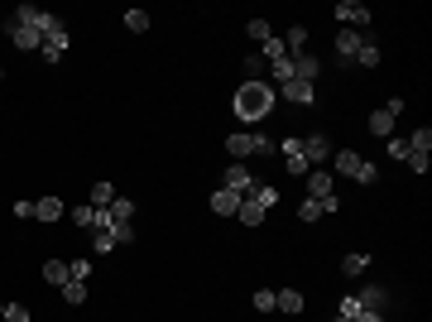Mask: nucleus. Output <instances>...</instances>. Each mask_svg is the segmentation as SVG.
<instances>
[{"mask_svg":"<svg viewBox=\"0 0 432 322\" xmlns=\"http://www.w3.org/2000/svg\"><path fill=\"white\" fill-rule=\"evenodd\" d=\"M68 279H82V284H87V279H92V260H87V255L68 260Z\"/></svg>","mask_w":432,"mask_h":322,"instance_id":"2f4dec72","label":"nucleus"},{"mask_svg":"<svg viewBox=\"0 0 432 322\" xmlns=\"http://www.w3.org/2000/svg\"><path fill=\"white\" fill-rule=\"evenodd\" d=\"M326 164H331V169H326L331 178H336V173H341V178H355V169H360V154H355V149H331V159H326Z\"/></svg>","mask_w":432,"mask_h":322,"instance_id":"9d476101","label":"nucleus"},{"mask_svg":"<svg viewBox=\"0 0 432 322\" xmlns=\"http://www.w3.org/2000/svg\"><path fill=\"white\" fill-rule=\"evenodd\" d=\"M245 198H255L259 207H274V202H279V188H269V183H255V188H250Z\"/></svg>","mask_w":432,"mask_h":322,"instance_id":"bb28decb","label":"nucleus"},{"mask_svg":"<svg viewBox=\"0 0 432 322\" xmlns=\"http://www.w3.org/2000/svg\"><path fill=\"white\" fill-rule=\"evenodd\" d=\"M226 188H230V193H240V198H245V193H250V188H255V173H250V169H245V164H230V169H226Z\"/></svg>","mask_w":432,"mask_h":322,"instance_id":"4468645a","label":"nucleus"},{"mask_svg":"<svg viewBox=\"0 0 432 322\" xmlns=\"http://www.w3.org/2000/svg\"><path fill=\"white\" fill-rule=\"evenodd\" d=\"M284 48H288V58H293V53H303V48H308V29H303V24H293V29L284 34Z\"/></svg>","mask_w":432,"mask_h":322,"instance_id":"b1692460","label":"nucleus"},{"mask_svg":"<svg viewBox=\"0 0 432 322\" xmlns=\"http://www.w3.org/2000/svg\"><path fill=\"white\" fill-rule=\"evenodd\" d=\"M63 299H68L72 308H82V303H87V284H82V279H68V284H63Z\"/></svg>","mask_w":432,"mask_h":322,"instance_id":"cd10ccee","label":"nucleus"},{"mask_svg":"<svg viewBox=\"0 0 432 322\" xmlns=\"http://www.w3.org/2000/svg\"><path fill=\"white\" fill-rule=\"evenodd\" d=\"M68 216H72L77 226H87V231H92V221H97V207H68Z\"/></svg>","mask_w":432,"mask_h":322,"instance_id":"58836bf2","label":"nucleus"},{"mask_svg":"<svg viewBox=\"0 0 432 322\" xmlns=\"http://www.w3.org/2000/svg\"><path fill=\"white\" fill-rule=\"evenodd\" d=\"M240 226H259V221H264V207H259V202H255V198H245V202H240Z\"/></svg>","mask_w":432,"mask_h":322,"instance_id":"5701e85b","label":"nucleus"},{"mask_svg":"<svg viewBox=\"0 0 432 322\" xmlns=\"http://www.w3.org/2000/svg\"><path fill=\"white\" fill-rule=\"evenodd\" d=\"M125 29L130 34H144L149 29V10H125Z\"/></svg>","mask_w":432,"mask_h":322,"instance_id":"c756f323","label":"nucleus"},{"mask_svg":"<svg viewBox=\"0 0 432 322\" xmlns=\"http://www.w3.org/2000/svg\"><path fill=\"white\" fill-rule=\"evenodd\" d=\"M5 322H29V308L24 303H5Z\"/></svg>","mask_w":432,"mask_h":322,"instance_id":"79ce46f5","label":"nucleus"},{"mask_svg":"<svg viewBox=\"0 0 432 322\" xmlns=\"http://www.w3.org/2000/svg\"><path fill=\"white\" fill-rule=\"evenodd\" d=\"M255 308H259V313H274V289H259V294H255Z\"/></svg>","mask_w":432,"mask_h":322,"instance_id":"37998d69","label":"nucleus"},{"mask_svg":"<svg viewBox=\"0 0 432 322\" xmlns=\"http://www.w3.org/2000/svg\"><path fill=\"white\" fill-rule=\"evenodd\" d=\"M14 24H24V29H39V34H53L63 19L58 15H48V10H39V5H14V15H10Z\"/></svg>","mask_w":432,"mask_h":322,"instance_id":"7ed1b4c3","label":"nucleus"},{"mask_svg":"<svg viewBox=\"0 0 432 322\" xmlns=\"http://www.w3.org/2000/svg\"><path fill=\"white\" fill-rule=\"evenodd\" d=\"M63 53H68V24H58V29L43 34V44H39V58H43V63H58Z\"/></svg>","mask_w":432,"mask_h":322,"instance_id":"0eeeda50","label":"nucleus"},{"mask_svg":"<svg viewBox=\"0 0 432 322\" xmlns=\"http://www.w3.org/2000/svg\"><path fill=\"white\" fill-rule=\"evenodd\" d=\"M370 135L389 140V135H394V115H389V111H370Z\"/></svg>","mask_w":432,"mask_h":322,"instance_id":"412c9836","label":"nucleus"},{"mask_svg":"<svg viewBox=\"0 0 432 322\" xmlns=\"http://www.w3.org/2000/svg\"><path fill=\"white\" fill-rule=\"evenodd\" d=\"M274 92H279L284 102H293V106H313V102H317L313 82H298V77H293V82H284V87H274Z\"/></svg>","mask_w":432,"mask_h":322,"instance_id":"1a4fd4ad","label":"nucleus"},{"mask_svg":"<svg viewBox=\"0 0 432 322\" xmlns=\"http://www.w3.org/2000/svg\"><path fill=\"white\" fill-rule=\"evenodd\" d=\"M380 58H384V53H380V44L365 34V44H360V53H355V63H360V68H380Z\"/></svg>","mask_w":432,"mask_h":322,"instance_id":"aec40b11","label":"nucleus"},{"mask_svg":"<svg viewBox=\"0 0 432 322\" xmlns=\"http://www.w3.org/2000/svg\"><path fill=\"white\" fill-rule=\"evenodd\" d=\"M92 250H97V255H110V250H115V236H110V231H92Z\"/></svg>","mask_w":432,"mask_h":322,"instance_id":"e433bc0d","label":"nucleus"},{"mask_svg":"<svg viewBox=\"0 0 432 322\" xmlns=\"http://www.w3.org/2000/svg\"><path fill=\"white\" fill-rule=\"evenodd\" d=\"M317 216H326L317 198H303V202H298V221H317Z\"/></svg>","mask_w":432,"mask_h":322,"instance_id":"72a5a7b5","label":"nucleus"},{"mask_svg":"<svg viewBox=\"0 0 432 322\" xmlns=\"http://www.w3.org/2000/svg\"><path fill=\"white\" fill-rule=\"evenodd\" d=\"M331 193H336V178H331L326 169H313V173H308V198L322 202V198H331Z\"/></svg>","mask_w":432,"mask_h":322,"instance_id":"f8f14e48","label":"nucleus"},{"mask_svg":"<svg viewBox=\"0 0 432 322\" xmlns=\"http://www.w3.org/2000/svg\"><path fill=\"white\" fill-rule=\"evenodd\" d=\"M269 73H274V87L293 82V58H274V63H269Z\"/></svg>","mask_w":432,"mask_h":322,"instance_id":"a878e982","label":"nucleus"},{"mask_svg":"<svg viewBox=\"0 0 432 322\" xmlns=\"http://www.w3.org/2000/svg\"><path fill=\"white\" fill-rule=\"evenodd\" d=\"M360 44H365V34H360V29H341V34H336V58H341V63H355Z\"/></svg>","mask_w":432,"mask_h":322,"instance_id":"9b49d317","label":"nucleus"},{"mask_svg":"<svg viewBox=\"0 0 432 322\" xmlns=\"http://www.w3.org/2000/svg\"><path fill=\"white\" fill-rule=\"evenodd\" d=\"M240 73H245V82H259V73H264V58H259V53H245V58H240Z\"/></svg>","mask_w":432,"mask_h":322,"instance_id":"393cba45","label":"nucleus"},{"mask_svg":"<svg viewBox=\"0 0 432 322\" xmlns=\"http://www.w3.org/2000/svg\"><path fill=\"white\" fill-rule=\"evenodd\" d=\"M34 216H39V221H58V216H68V202H63V198H39V202H34Z\"/></svg>","mask_w":432,"mask_h":322,"instance_id":"f3484780","label":"nucleus"},{"mask_svg":"<svg viewBox=\"0 0 432 322\" xmlns=\"http://www.w3.org/2000/svg\"><path fill=\"white\" fill-rule=\"evenodd\" d=\"M336 313H341V318H355V313H360V299H355V294H341V308H336Z\"/></svg>","mask_w":432,"mask_h":322,"instance_id":"a19ab883","label":"nucleus"},{"mask_svg":"<svg viewBox=\"0 0 432 322\" xmlns=\"http://www.w3.org/2000/svg\"><path fill=\"white\" fill-rule=\"evenodd\" d=\"M355 299H360V313H384V303H389L380 284H365V289H360Z\"/></svg>","mask_w":432,"mask_h":322,"instance_id":"dca6fc26","label":"nucleus"},{"mask_svg":"<svg viewBox=\"0 0 432 322\" xmlns=\"http://www.w3.org/2000/svg\"><path fill=\"white\" fill-rule=\"evenodd\" d=\"M331 149H336V144H331V135H322V130H313V135L303 140V159H308V164H326Z\"/></svg>","mask_w":432,"mask_h":322,"instance_id":"39448f33","label":"nucleus"},{"mask_svg":"<svg viewBox=\"0 0 432 322\" xmlns=\"http://www.w3.org/2000/svg\"><path fill=\"white\" fill-rule=\"evenodd\" d=\"M245 34H250L255 44H269V39H274V29H269V19H250V24H245Z\"/></svg>","mask_w":432,"mask_h":322,"instance_id":"7c9ffc66","label":"nucleus"},{"mask_svg":"<svg viewBox=\"0 0 432 322\" xmlns=\"http://www.w3.org/2000/svg\"><path fill=\"white\" fill-rule=\"evenodd\" d=\"M404 106H409V102H404V97H389V102H384V106H380V111H389V115H394V120H399V115H404Z\"/></svg>","mask_w":432,"mask_h":322,"instance_id":"c03bdc74","label":"nucleus"},{"mask_svg":"<svg viewBox=\"0 0 432 322\" xmlns=\"http://www.w3.org/2000/svg\"><path fill=\"white\" fill-rule=\"evenodd\" d=\"M404 164H409V169H413V173H428V154H409V159H404Z\"/></svg>","mask_w":432,"mask_h":322,"instance_id":"a18cd8bd","label":"nucleus"},{"mask_svg":"<svg viewBox=\"0 0 432 322\" xmlns=\"http://www.w3.org/2000/svg\"><path fill=\"white\" fill-rule=\"evenodd\" d=\"M110 202H115V188H110V183H97V188H92V207H110Z\"/></svg>","mask_w":432,"mask_h":322,"instance_id":"c9c22d12","label":"nucleus"},{"mask_svg":"<svg viewBox=\"0 0 432 322\" xmlns=\"http://www.w3.org/2000/svg\"><path fill=\"white\" fill-rule=\"evenodd\" d=\"M409 154H413V149H409V140H404V135H389V159H399V164H404Z\"/></svg>","mask_w":432,"mask_h":322,"instance_id":"4c0bfd02","label":"nucleus"},{"mask_svg":"<svg viewBox=\"0 0 432 322\" xmlns=\"http://www.w3.org/2000/svg\"><path fill=\"white\" fill-rule=\"evenodd\" d=\"M240 202H245V198L230 193V188H216V193H212V212L216 216H235V212H240Z\"/></svg>","mask_w":432,"mask_h":322,"instance_id":"2eb2a0df","label":"nucleus"},{"mask_svg":"<svg viewBox=\"0 0 432 322\" xmlns=\"http://www.w3.org/2000/svg\"><path fill=\"white\" fill-rule=\"evenodd\" d=\"M274 102H279V92L269 82H245L235 92V120H259V115L274 111Z\"/></svg>","mask_w":432,"mask_h":322,"instance_id":"f257e3e1","label":"nucleus"},{"mask_svg":"<svg viewBox=\"0 0 432 322\" xmlns=\"http://www.w3.org/2000/svg\"><path fill=\"white\" fill-rule=\"evenodd\" d=\"M0 322H5V303H0Z\"/></svg>","mask_w":432,"mask_h":322,"instance_id":"de8ad7c7","label":"nucleus"},{"mask_svg":"<svg viewBox=\"0 0 432 322\" xmlns=\"http://www.w3.org/2000/svg\"><path fill=\"white\" fill-rule=\"evenodd\" d=\"M274 313H303V294L298 289H279L274 294Z\"/></svg>","mask_w":432,"mask_h":322,"instance_id":"6ab92c4d","label":"nucleus"},{"mask_svg":"<svg viewBox=\"0 0 432 322\" xmlns=\"http://www.w3.org/2000/svg\"><path fill=\"white\" fill-rule=\"evenodd\" d=\"M375 178H380V164L360 159V169H355V183H375Z\"/></svg>","mask_w":432,"mask_h":322,"instance_id":"ea45409f","label":"nucleus"},{"mask_svg":"<svg viewBox=\"0 0 432 322\" xmlns=\"http://www.w3.org/2000/svg\"><path fill=\"white\" fill-rule=\"evenodd\" d=\"M43 284H68V260H43Z\"/></svg>","mask_w":432,"mask_h":322,"instance_id":"4be33fe9","label":"nucleus"},{"mask_svg":"<svg viewBox=\"0 0 432 322\" xmlns=\"http://www.w3.org/2000/svg\"><path fill=\"white\" fill-rule=\"evenodd\" d=\"M336 19H341V29H360V24H370V10L360 0H341L336 5Z\"/></svg>","mask_w":432,"mask_h":322,"instance_id":"6e6552de","label":"nucleus"},{"mask_svg":"<svg viewBox=\"0 0 432 322\" xmlns=\"http://www.w3.org/2000/svg\"><path fill=\"white\" fill-rule=\"evenodd\" d=\"M336 322H355V318H341V313H336Z\"/></svg>","mask_w":432,"mask_h":322,"instance_id":"49530a36","label":"nucleus"},{"mask_svg":"<svg viewBox=\"0 0 432 322\" xmlns=\"http://www.w3.org/2000/svg\"><path fill=\"white\" fill-rule=\"evenodd\" d=\"M317 73H322V58H313V53H293V77H298V82H317Z\"/></svg>","mask_w":432,"mask_h":322,"instance_id":"ddd939ff","label":"nucleus"},{"mask_svg":"<svg viewBox=\"0 0 432 322\" xmlns=\"http://www.w3.org/2000/svg\"><path fill=\"white\" fill-rule=\"evenodd\" d=\"M409 149H413V154H428V149H432V130H428V125L409 135Z\"/></svg>","mask_w":432,"mask_h":322,"instance_id":"473e14b6","label":"nucleus"},{"mask_svg":"<svg viewBox=\"0 0 432 322\" xmlns=\"http://www.w3.org/2000/svg\"><path fill=\"white\" fill-rule=\"evenodd\" d=\"M106 212H110V221H135V202L130 198H115Z\"/></svg>","mask_w":432,"mask_h":322,"instance_id":"c85d7f7f","label":"nucleus"},{"mask_svg":"<svg viewBox=\"0 0 432 322\" xmlns=\"http://www.w3.org/2000/svg\"><path fill=\"white\" fill-rule=\"evenodd\" d=\"M279 149H284V169H288L293 178H308V173H313V164L303 159V135H288Z\"/></svg>","mask_w":432,"mask_h":322,"instance_id":"20e7f679","label":"nucleus"},{"mask_svg":"<svg viewBox=\"0 0 432 322\" xmlns=\"http://www.w3.org/2000/svg\"><path fill=\"white\" fill-rule=\"evenodd\" d=\"M110 236H115V245H130L135 240V221H110Z\"/></svg>","mask_w":432,"mask_h":322,"instance_id":"f704fd0d","label":"nucleus"},{"mask_svg":"<svg viewBox=\"0 0 432 322\" xmlns=\"http://www.w3.org/2000/svg\"><path fill=\"white\" fill-rule=\"evenodd\" d=\"M226 149H230V159H250V154H274L269 135H255V130H230Z\"/></svg>","mask_w":432,"mask_h":322,"instance_id":"f03ea898","label":"nucleus"},{"mask_svg":"<svg viewBox=\"0 0 432 322\" xmlns=\"http://www.w3.org/2000/svg\"><path fill=\"white\" fill-rule=\"evenodd\" d=\"M5 34H10V44L24 48V53H39V44H43L39 29H24V24H14V19H5Z\"/></svg>","mask_w":432,"mask_h":322,"instance_id":"423d86ee","label":"nucleus"},{"mask_svg":"<svg viewBox=\"0 0 432 322\" xmlns=\"http://www.w3.org/2000/svg\"><path fill=\"white\" fill-rule=\"evenodd\" d=\"M365 269H370V255H365V250H351V255L341 260V274H346V279H360Z\"/></svg>","mask_w":432,"mask_h":322,"instance_id":"a211bd4d","label":"nucleus"}]
</instances>
